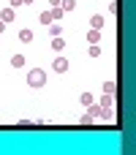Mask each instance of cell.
<instances>
[{
	"instance_id": "obj_11",
	"label": "cell",
	"mask_w": 136,
	"mask_h": 155,
	"mask_svg": "<svg viewBox=\"0 0 136 155\" xmlns=\"http://www.w3.org/2000/svg\"><path fill=\"white\" fill-rule=\"evenodd\" d=\"M114 90H117V84H114L112 79H109V82H104V93H106V95H112Z\"/></svg>"
},
{
	"instance_id": "obj_5",
	"label": "cell",
	"mask_w": 136,
	"mask_h": 155,
	"mask_svg": "<svg viewBox=\"0 0 136 155\" xmlns=\"http://www.w3.org/2000/svg\"><path fill=\"white\" fill-rule=\"evenodd\" d=\"M90 25H93V30H101V27H104V16H101V14H95V16L90 19Z\"/></svg>"
},
{
	"instance_id": "obj_7",
	"label": "cell",
	"mask_w": 136,
	"mask_h": 155,
	"mask_svg": "<svg viewBox=\"0 0 136 155\" xmlns=\"http://www.w3.org/2000/svg\"><path fill=\"white\" fill-rule=\"evenodd\" d=\"M87 41H90V44H98V41H101V30H90V33H87Z\"/></svg>"
},
{
	"instance_id": "obj_2",
	"label": "cell",
	"mask_w": 136,
	"mask_h": 155,
	"mask_svg": "<svg viewBox=\"0 0 136 155\" xmlns=\"http://www.w3.org/2000/svg\"><path fill=\"white\" fill-rule=\"evenodd\" d=\"M52 68H55L57 74H65V71H68V60H65V57H57V60L52 63Z\"/></svg>"
},
{
	"instance_id": "obj_13",
	"label": "cell",
	"mask_w": 136,
	"mask_h": 155,
	"mask_svg": "<svg viewBox=\"0 0 136 155\" xmlns=\"http://www.w3.org/2000/svg\"><path fill=\"white\" fill-rule=\"evenodd\" d=\"M79 101H82V106H90V104H93V95H90V93H82Z\"/></svg>"
},
{
	"instance_id": "obj_16",
	"label": "cell",
	"mask_w": 136,
	"mask_h": 155,
	"mask_svg": "<svg viewBox=\"0 0 136 155\" xmlns=\"http://www.w3.org/2000/svg\"><path fill=\"white\" fill-rule=\"evenodd\" d=\"M41 22H44V25H52V16H49V11H44V14H41Z\"/></svg>"
},
{
	"instance_id": "obj_10",
	"label": "cell",
	"mask_w": 136,
	"mask_h": 155,
	"mask_svg": "<svg viewBox=\"0 0 136 155\" xmlns=\"http://www.w3.org/2000/svg\"><path fill=\"white\" fill-rule=\"evenodd\" d=\"M60 8L63 11H74L76 8V0H60Z\"/></svg>"
},
{
	"instance_id": "obj_18",
	"label": "cell",
	"mask_w": 136,
	"mask_h": 155,
	"mask_svg": "<svg viewBox=\"0 0 136 155\" xmlns=\"http://www.w3.org/2000/svg\"><path fill=\"white\" fill-rule=\"evenodd\" d=\"M49 5L52 8H60V0H49Z\"/></svg>"
},
{
	"instance_id": "obj_8",
	"label": "cell",
	"mask_w": 136,
	"mask_h": 155,
	"mask_svg": "<svg viewBox=\"0 0 136 155\" xmlns=\"http://www.w3.org/2000/svg\"><path fill=\"white\" fill-rule=\"evenodd\" d=\"M11 65H14V68H22V65H25V54H14V57H11Z\"/></svg>"
},
{
	"instance_id": "obj_15",
	"label": "cell",
	"mask_w": 136,
	"mask_h": 155,
	"mask_svg": "<svg viewBox=\"0 0 136 155\" xmlns=\"http://www.w3.org/2000/svg\"><path fill=\"white\" fill-rule=\"evenodd\" d=\"M98 54H101V46L93 44V46H90V57H98Z\"/></svg>"
},
{
	"instance_id": "obj_3",
	"label": "cell",
	"mask_w": 136,
	"mask_h": 155,
	"mask_svg": "<svg viewBox=\"0 0 136 155\" xmlns=\"http://www.w3.org/2000/svg\"><path fill=\"white\" fill-rule=\"evenodd\" d=\"M14 16H16V14H14V8H11V5L0 11V19H3V22H14Z\"/></svg>"
},
{
	"instance_id": "obj_1",
	"label": "cell",
	"mask_w": 136,
	"mask_h": 155,
	"mask_svg": "<svg viewBox=\"0 0 136 155\" xmlns=\"http://www.w3.org/2000/svg\"><path fill=\"white\" fill-rule=\"evenodd\" d=\"M27 84H30V87H44V84H46V74H44L41 68H33V71L27 74Z\"/></svg>"
},
{
	"instance_id": "obj_9",
	"label": "cell",
	"mask_w": 136,
	"mask_h": 155,
	"mask_svg": "<svg viewBox=\"0 0 136 155\" xmlns=\"http://www.w3.org/2000/svg\"><path fill=\"white\" fill-rule=\"evenodd\" d=\"M87 114H90L93 120H98V117L104 114V109H101V106H93V104H90V112H87Z\"/></svg>"
},
{
	"instance_id": "obj_17",
	"label": "cell",
	"mask_w": 136,
	"mask_h": 155,
	"mask_svg": "<svg viewBox=\"0 0 136 155\" xmlns=\"http://www.w3.org/2000/svg\"><path fill=\"white\" fill-rule=\"evenodd\" d=\"M49 33H52V38L60 35V25H49Z\"/></svg>"
},
{
	"instance_id": "obj_19",
	"label": "cell",
	"mask_w": 136,
	"mask_h": 155,
	"mask_svg": "<svg viewBox=\"0 0 136 155\" xmlns=\"http://www.w3.org/2000/svg\"><path fill=\"white\" fill-rule=\"evenodd\" d=\"M16 5H22V0H11V8H16Z\"/></svg>"
},
{
	"instance_id": "obj_20",
	"label": "cell",
	"mask_w": 136,
	"mask_h": 155,
	"mask_svg": "<svg viewBox=\"0 0 136 155\" xmlns=\"http://www.w3.org/2000/svg\"><path fill=\"white\" fill-rule=\"evenodd\" d=\"M3 27H5V22H3V19H0V33H3Z\"/></svg>"
},
{
	"instance_id": "obj_21",
	"label": "cell",
	"mask_w": 136,
	"mask_h": 155,
	"mask_svg": "<svg viewBox=\"0 0 136 155\" xmlns=\"http://www.w3.org/2000/svg\"><path fill=\"white\" fill-rule=\"evenodd\" d=\"M30 3H33V0H22V5H30Z\"/></svg>"
},
{
	"instance_id": "obj_12",
	"label": "cell",
	"mask_w": 136,
	"mask_h": 155,
	"mask_svg": "<svg viewBox=\"0 0 136 155\" xmlns=\"http://www.w3.org/2000/svg\"><path fill=\"white\" fill-rule=\"evenodd\" d=\"M19 38L27 44V41H33V30H19Z\"/></svg>"
},
{
	"instance_id": "obj_6",
	"label": "cell",
	"mask_w": 136,
	"mask_h": 155,
	"mask_svg": "<svg viewBox=\"0 0 136 155\" xmlns=\"http://www.w3.org/2000/svg\"><path fill=\"white\" fill-rule=\"evenodd\" d=\"M63 14H65L63 8H52V11H49V16H52V22H60V19H63Z\"/></svg>"
},
{
	"instance_id": "obj_4",
	"label": "cell",
	"mask_w": 136,
	"mask_h": 155,
	"mask_svg": "<svg viewBox=\"0 0 136 155\" xmlns=\"http://www.w3.org/2000/svg\"><path fill=\"white\" fill-rule=\"evenodd\" d=\"M63 46H65L63 35H55V38H52V49H55V52H63Z\"/></svg>"
},
{
	"instance_id": "obj_14",
	"label": "cell",
	"mask_w": 136,
	"mask_h": 155,
	"mask_svg": "<svg viewBox=\"0 0 136 155\" xmlns=\"http://www.w3.org/2000/svg\"><path fill=\"white\" fill-rule=\"evenodd\" d=\"M101 109H112V95H106V98H101Z\"/></svg>"
}]
</instances>
